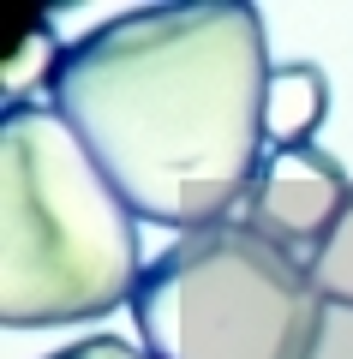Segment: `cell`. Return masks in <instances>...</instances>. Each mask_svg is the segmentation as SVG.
Segmentation results:
<instances>
[{
	"mask_svg": "<svg viewBox=\"0 0 353 359\" xmlns=\"http://www.w3.org/2000/svg\"><path fill=\"white\" fill-rule=\"evenodd\" d=\"M269 72L258 6L156 0L66 42L48 108L138 222L198 233L258 186Z\"/></svg>",
	"mask_w": 353,
	"mask_h": 359,
	"instance_id": "6da1fadb",
	"label": "cell"
},
{
	"mask_svg": "<svg viewBox=\"0 0 353 359\" xmlns=\"http://www.w3.org/2000/svg\"><path fill=\"white\" fill-rule=\"evenodd\" d=\"M138 216L54 108L0 114V323L102 318L144 282Z\"/></svg>",
	"mask_w": 353,
	"mask_h": 359,
	"instance_id": "7a4b0ae2",
	"label": "cell"
},
{
	"mask_svg": "<svg viewBox=\"0 0 353 359\" xmlns=\"http://www.w3.org/2000/svg\"><path fill=\"white\" fill-rule=\"evenodd\" d=\"M324 311L305 257L252 222L180 233L132 294L150 359H317Z\"/></svg>",
	"mask_w": 353,
	"mask_h": 359,
	"instance_id": "3957f363",
	"label": "cell"
},
{
	"mask_svg": "<svg viewBox=\"0 0 353 359\" xmlns=\"http://www.w3.org/2000/svg\"><path fill=\"white\" fill-rule=\"evenodd\" d=\"M347 198H353L347 168L329 150H317V144H300V150H269L264 156L246 210H252V228L269 233L276 245L317 252L324 233L335 228V216L347 210Z\"/></svg>",
	"mask_w": 353,
	"mask_h": 359,
	"instance_id": "277c9868",
	"label": "cell"
},
{
	"mask_svg": "<svg viewBox=\"0 0 353 359\" xmlns=\"http://www.w3.org/2000/svg\"><path fill=\"white\" fill-rule=\"evenodd\" d=\"M329 120V78L312 60H288L269 72V102H264V144L269 150H300L317 144V126Z\"/></svg>",
	"mask_w": 353,
	"mask_h": 359,
	"instance_id": "5b68a950",
	"label": "cell"
},
{
	"mask_svg": "<svg viewBox=\"0 0 353 359\" xmlns=\"http://www.w3.org/2000/svg\"><path fill=\"white\" fill-rule=\"evenodd\" d=\"M60 60H66V42L54 36V25L42 13H18L13 30H6V72H0V84H6V108L30 102V90H36V84L54 90Z\"/></svg>",
	"mask_w": 353,
	"mask_h": 359,
	"instance_id": "8992f818",
	"label": "cell"
},
{
	"mask_svg": "<svg viewBox=\"0 0 353 359\" xmlns=\"http://www.w3.org/2000/svg\"><path fill=\"white\" fill-rule=\"evenodd\" d=\"M305 269H312L317 294H324L329 306L353 311V198H347V210L335 216V228L324 233V245L305 257Z\"/></svg>",
	"mask_w": 353,
	"mask_h": 359,
	"instance_id": "52a82bcc",
	"label": "cell"
},
{
	"mask_svg": "<svg viewBox=\"0 0 353 359\" xmlns=\"http://www.w3.org/2000/svg\"><path fill=\"white\" fill-rule=\"evenodd\" d=\"M48 359H150V353H138V347H126L120 335H84V341L60 347V353H48Z\"/></svg>",
	"mask_w": 353,
	"mask_h": 359,
	"instance_id": "ba28073f",
	"label": "cell"
}]
</instances>
